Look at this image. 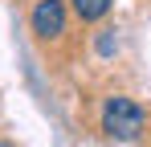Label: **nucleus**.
<instances>
[{
  "label": "nucleus",
  "instance_id": "1",
  "mask_svg": "<svg viewBox=\"0 0 151 147\" xmlns=\"http://www.w3.org/2000/svg\"><path fill=\"white\" fill-rule=\"evenodd\" d=\"M102 131L110 135V139H119V143H135L139 135H143V127H147V115H143V106L135 102V98L127 94H110L102 102Z\"/></svg>",
  "mask_w": 151,
  "mask_h": 147
},
{
  "label": "nucleus",
  "instance_id": "3",
  "mask_svg": "<svg viewBox=\"0 0 151 147\" xmlns=\"http://www.w3.org/2000/svg\"><path fill=\"white\" fill-rule=\"evenodd\" d=\"M110 4L114 0H74V12H78V21H102L106 12H110Z\"/></svg>",
  "mask_w": 151,
  "mask_h": 147
},
{
  "label": "nucleus",
  "instance_id": "4",
  "mask_svg": "<svg viewBox=\"0 0 151 147\" xmlns=\"http://www.w3.org/2000/svg\"><path fill=\"white\" fill-rule=\"evenodd\" d=\"M110 33H114V29H102V37H98V53H102V57H110V53L119 49V41H114Z\"/></svg>",
  "mask_w": 151,
  "mask_h": 147
},
{
  "label": "nucleus",
  "instance_id": "2",
  "mask_svg": "<svg viewBox=\"0 0 151 147\" xmlns=\"http://www.w3.org/2000/svg\"><path fill=\"white\" fill-rule=\"evenodd\" d=\"M29 24H33V33L41 41H57L65 33V0H37Z\"/></svg>",
  "mask_w": 151,
  "mask_h": 147
},
{
  "label": "nucleus",
  "instance_id": "5",
  "mask_svg": "<svg viewBox=\"0 0 151 147\" xmlns=\"http://www.w3.org/2000/svg\"><path fill=\"white\" fill-rule=\"evenodd\" d=\"M0 147H12V143H0Z\"/></svg>",
  "mask_w": 151,
  "mask_h": 147
}]
</instances>
